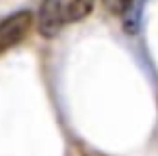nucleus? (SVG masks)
<instances>
[{"label":"nucleus","instance_id":"nucleus-1","mask_svg":"<svg viewBox=\"0 0 158 156\" xmlns=\"http://www.w3.org/2000/svg\"><path fill=\"white\" fill-rule=\"evenodd\" d=\"M95 0H44L37 11V28L44 37H54L63 26L85 20Z\"/></svg>","mask_w":158,"mask_h":156},{"label":"nucleus","instance_id":"nucleus-2","mask_svg":"<svg viewBox=\"0 0 158 156\" xmlns=\"http://www.w3.org/2000/svg\"><path fill=\"white\" fill-rule=\"evenodd\" d=\"M35 18L31 11H15L0 22V54L5 50L18 46L33 28Z\"/></svg>","mask_w":158,"mask_h":156},{"label":"nucleus","instance_id":"nucleus-3","mask_svg":"<svg viewBox=\"0 0 158 156\" xmlns=\"http://www.w3.org/2000/svg\"><path fill=\"white\" fill-rule=\"evenodd\" d=\"M102 5L110 11V13H123L130 5V0H102Z\"/></svg>","mask_w":158,"mask_h":156}]
</instances>
